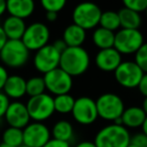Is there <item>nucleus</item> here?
Wrapping results in <instances>:
<instances>
[{"mask_svg":"<svg viewBox=\"0 0 147 147\" xmlns=\"http://www.w3.org/2000/svg\"><path fill=\"white\" fill-rule=\"evenodd\" d=\"M61 53L55 49L53 45H47L35 51L33 57V65L39 73L45 75L49 71L59 67Z\"/></svg>","mask_w":147,"mask_h":147,"instance_id":"f8f14e48","label":"nucleus"},{"mask_svg":"<svg viewBox=\"0 0 147 147\" xmlns=\"http://www.w3.org/2000/svg\"><path fill=\"white\" fill-rule=\"evenodd\" d=\"M94 45L99 49H107L114 47L115 32L99 26L94 30L92 35Z\"/></svg>","mask_w":147,"mask_h":147,"instance_id":"412c9836","label":"nucleus"},{"mask_svg":"<svg viewBox=\"0 0 147 147\" xmlns=\"http://www.w3.org/2000/svg\"><path fill=\"white\" fill-rule=\"evenodd\" d=\"M8 77L9 75L8 71H7V69L3 65H0V92H2L3 87H4Z\"/></svg>","mask_w":147,"mask_h":147,"instance_id":"473e14b6","label":"nucleus"},{"mask_svg":"<svg viewBox=\"0 0 147 147\" xmlns=\"http://www.w3.org/2000/svg\"><path fill=\"white\" fill-rule=\"evenodd\" d=\"M125 8H128L134 12H145L147 8V0H124L123 1Z\"/></svg>","mask_w":147,"mask_h":147,"instance_id":"c756f323","label":"nucleus"},{"mask_svg":"<svg viewBox=\"0 0 147 147\" xmlns=\"http://www.w3.org/2000/svg\"><path fill=\"white\" fill-rule=\"evenodd\" d=\"M0 147H11V146H9V145H7L2 142V143H0Z\"/></svg>","mask_w":147,"mask_h":147,"instance_id":"37998d69","label":"nucleus"},{"mask_svg":"<svg viewBox=\"0 0 147 147\" xmlns=\"http://www.w3.org/2000/svg\"><path fill=\"white\" fill-rule=\"evenodd\" d=\"M29 53L21 39H8L0 51V61L5 67L18 69L26 65Z\"/></svg>","mask_w":147,"mask_h":147,"instance_id":"7ed1b4c3","label":"nucleus"},{"mask_svg":"<svg viewBox=\"0 0 147 147\" xmlns=\"http://www.w3.org/2000/svg\"><path fill=\"white\" fill-rule=\"evenodd\" d=\"M10 105V100L3 92H0V120L4 118L6 111Z\"/></svg>","mask_w":147,"mask_h":147,"instance_id":"2f4dec72","label":"nucleus"},{"mask_svg":"<svg viewBox=\"0 0 147 147\" xmlns=\"http://www.w3.org/2000/svg\"><path fill=\"white\" fill-rule=\"evenodd\" d=\"M51 133L53 136L51 138L69 143L74 137L73 125L67 120H59L55 123Z\"/></svg>","mask_w":147,"mask_h":147,"instance_id":"5701e85b","label":"nucleus"},{"mask_svg":"<svg viewBox=\"0 0 147 147\" xmlns=\"http://www.w3.org/2000/svg\"><path fill=\"white\" fill-rule=\"evenodd\" d=\"M76 99L71 95L65 94L59 96L53 97V105H55V111L61 114H69L71 113L75 105Z\"/></svg>","mask_w":147,"mask_h":147,"instance_id":"393cba45","label":"nucleus"},{"mask_svg":"<svg viewBox=\"0 0 147 147\" xmlns=\"http://www.w3.org/2000/svg\"><path fill=\"white\" fill-rule=\"evenodd\" d=\"M143 75H144L143 71L134 61H122L114 71L117 83L127 89L137 88Z\"/></svg>","mask_w":147,"mask_h":147,"instance_id":"9d476101","label":"nucleus"},{"mask_svg":"<svg viewBox=\"0 0 147 147\" xmlns=\"http://www.w3.org/2000/svg\"><path fill=\"white\" fill-rule=\"evenodd\" d=\"M4 119L8 124V127H14L21 130L24 129L31 121L26 105L20 101L10 102Z\"/></svg>","mask_w":147,"mask_h":147,"instance_id":"4468645a","label":"nucleus"},{"mask_svg":"<svg viewBox=\"0 0 147 147\" xmlns=\"http://www.w3.org/2000/svg\"><path fill=\"white\" fill-rule=\"evenodd\" d=\"M43 80L45 89L55 97L69 94L73 88V77L59 67L43 75Z\"/></svg>","mask_w":147,"mask_h":147,"instance_id":"1a4fd4ad","label":"nucleus"},{"mask_svg":"<svg viewBox=\"0 0 147 147\" xmlns=\"http://www.w3.org/2000/svg\"><path fill=\"white\" fill-rule=\"evenodd\" d=\"M35 9L32 0H8L6 1V11L10 16L22 20L31 16Z\"/></svg>","mask_w":147,"mask_h":147,"instance_id":"f3484780","label":"nucleus"},{"mask_svg":"<svg viewBox=\"0 0 147 147\" xmlns=\"http://www.w3.org/2000/svg\"><path fill=\"white\" fill-rule=\"evenodd\" d=\"M6 12V1L0 0V17Z\"/></svg>","mask_w":147,"mask_h":147,"instance_id":"ea45409f","label":"nucleus"},{"mask_svg":"<svg viewBox=\"0 0 147 147\" xmlns=\"http://www.w3.org/2000/svg\"><path fill=\"white\" fill-rule=\"evenodd\" d=\"M77 123L81 125H91L98 119L96 101L88 96L79 97L75 101L73 111L71 113Z\"/></svg>","mask_w":147,"mask_h":147,"instance_id":"9b49d317","label":"nucleus"},{"mask_svg":"<svg viewBox=\"0 0 147 147\" xmlns=\"http://www.w3.org/2000/svg\"><path fill=\"white\" fill-rule=\"evenodd\" d=\"M137 88H138L139 92L146 98L147 97V74H144V75H143L142 79H141L140 83H139Z\"/></svg>","mask_w":147,"mask_h":147,"instance_id":"f704fd0d","label":"nucleus"},{"mask_svg":"<svg viewBox=\"0 0 147 147\" xmlns=\"http://www.w3.org/2000/svg\"><path fill=\"white\" fill-rule=\"evenodd\" d=\"M51 31L43 22H32L27 25L21 41L29 51H36L49 45Z\"/></svg>","mask_w":147,"mask_h":147,"instance_id":"6e6552de","label":"nucleus"},{"mask_svg":"<svg viewBox=\"0 0 147 147\" xmlns=\"http://www.w3.org/2000/svg\"><path fill=\"white\" fill-rule=\"evenodd\" d=\"M90 63V55L83 47H67L61 53L59 67L71 77H78L86 73Z\"/></svg>","mask_w":147,"mask_h":147,"instance_id":"f257e3e1","label":"nucleus"},{"mask_svg":"<svg viewBox=\"0 0 147 147\" xmlns=\"http://www.w3.org/2000/svg\"><path fill=\"white\" fill-rule=\"evenodd\" d=\"M2 92L9 100L19 101L26 95V80L19 75H11L7 79Z\"/></svg>","mask_w":147,"mask_h":147,"instance_id":"dca6fc26","label":"nucleus"},{"mask_svg":"<svg viewBox=\"0 0 147 147\" xmlns=\"http://www.w3.org/2000/svg\"><path fill=\"white\" fill-rule=\"evenodd\" d=\"M7 39H21L27 25L25 21L13 16H7L1 24Z\"/></svg>","mask_w":147,"mask_h":147,"instance_id":"a211bd4d","label":"nucleus"},{"mask_svg":"<svg viewBox=\"0 0 147 147\" xmlns=\"http://www.w3.org/2000/svg\"><path fill=\"white\" fill-rule=\"evenodd\" d=\"M146 117L141 107L132 106L125 109L121 116V120L125 128H139L143 125Z\"/></svg>","mask_w":147,"mask_h":147,"instance_id":"6ab92c4d","label":"nucleus"},{"mask_svg":"<svg viewBox=\"0 0 147 147\" xmlns=\"http://www.w3.org/2000/svg\"><path fill=\"white\" fill-rule=\"evenodd\" d=\"M101 27L105 29H108L110 31H118L119 28L121 27L120 25V19H119L118 12L112 10L104 11L102 12L100 19V23H99Z\"/></svg>","mask_w":147,"mask_h":147,"instance_id":"a878e982","label":"nucleus"},{"mask_svg":"<svg viewBox=\"0 0 147 147\" xmlns=\"http://www.w3.org/2000/svg\"><path fill=\"white\" fill-rule=\"evenodd\" d=\"M86 30L73 23L65 28L61 39L65 41L67 47H82L83 43L86 41Z\"/></svg>","mask_w":147,"mask_h":147,"instance_id":"aec40b11","label":"nucleus"},{"mask_svg":"<svg viewBox=\"0 0 147 147\" xmlns=\"http://www.w3.org/2000/svg\"><path fill=\"white\" fill-rule=\"evenodd\" d=\"M131 144L135 145L136 147H147V136L144 133H137L131 136Z\"/></svg>","mask_w":147,"mask_h":147,"instance_id":"7c9ffc66","label":"nucleus"},{"mask_svg":"<svg viewBox=\"0 0 147 147\" xmlns=\"http://www.w3.org/2000/svg\"><path fill=\"white\" fill-rule=\"evenodd\" d=\"M103 11L97 4L92 2H83L77 5L73 10L71 18L74 24L85 30L96 28L100 23Z\"/></svg>","mask_w":147,"mask_h":147,"instance_id":"20e7f679","label":"nucleus"},{"mask_svg":"<svg viewBox=\"0 0 147 147\" xmlns=\"http://www.w3.org/2000/svg\"><path fill=\"white\" fill-rule=\"evenodd\" d=\"M127 147H136V146H135V145H133V144H131V143H130V144H129Z\"/></svg>","mask_w":147,"mask_h":147,"instance_id":"c03bdc74","label":"nucleus"},{"mask_svg":"<svg viewBox=\"0 0 147 147\" xmlns=\"http://www.w3.org/2000/svg\"><path fill=\"white\" fill-rule=\"evenodd\" d=\"M144 43V37L139 29H119L115 32L114 49L121 55H132Z\"/></svg>","mask_w":147,"mask_h":147,"instance_id":"0eeeda50","label":"nucleus"},{"mask_svg":"<svg viewBox=\"0 0 147 147\" xmlns=\"http://www.w3.org/2000/svg\"><path fill=\"white\" fill-rule=\"evenodd\" d=\"M43 147H71V145H69V142H63V141L51 138Z\"/></svg>","mask_w":147,"mask_h":147,"instance_id":"72a5a7b5","label":"nucleus"},{"mask_svg":"<svg viewBox=\"0 0 147 147\" xmlns=\"http://www.w3.org/2000/svg\"><path fill=\"white\" fill-rule=\"evenodd\" d=\"M25 105L30 120H32L33 122L43 123V121L49 119L55 112L53 97L47 93L35 97H30Z\"/></svg>","mask_w":147,"mask_h":147,"instance_id":"423d86ee","label":"nucleus"},{"mask_svg":"<svg viewBox=\"0 0 147 147\" xmlns=\"http://www.w3.org/2000/svg\"><path fill=\"white\" fill-rule=\"evenodd\" d=\"M23 132V145L27 147H43L51 139L49 128L41 122H30Z\"/></svg>","mask_w":147,"mask_h":147,"instance_id":"ddd939ff","label":"nucleus"},{"mask_svg":"<svg viewBox=\"0 0 147 147\" xmlns=\"http://www.w3.org/2000/svg\"><path fill=\"white\" fill-rule=\"evenodd\" d=\"M2 142L11 147H20L23 145V132L21 129L7 127L2 134Z\"/></svg>","mask_w":147,"mask_h":147,"instance_id":"b1692460","label":"nucleus"},{"mask_svg":"<svg viewBox=\"0 0 147 147\" xmlns=\"http://www.w3.org/2000/svg\"><path fill=\"white\" fill-rule=\"evenodd\" d=\"M134 61L144 74H147V42H144L143 45L135 53Z\"/></svg>","mask_w":147,"mask_h":147,"instance_id":"c85d7f7f","label":"nucleus"},{"mask_svg":"<svg viewBox=\"0 0 147 147\" xmlns=\"http://www.w3.org/2000/svg\"><path fill=\"white\" fill-rule=\"evenodd\" d=\"M53 45L55 47V49H57L59 53H63V51H65V49H67V45H65V42L63 40V39H57V40L55 41V42L53 43Z\"/></svg>","mask_w":147,"mask_h":147,"instance_id":"c9c22d12","label":"nucleus"},{"mask_svg":"<svg viewBox=\"0 0 147 147\" xmlns=\"http://www.w3.org/2000/svg\"><path fill=\"white\" fill-rule=\"evenodd\" d=\"M121 28L124 29H139L142 23V19L139 13L134 12L128 8H122L118 11Z\"/></svg>","mask_w":147,"mask_h":147,"instance_id":"4be33fe9","label":"nucleus"},{"mask_svg":"<svg viewBox=\"0 0 147 147\" xmlns=\"http://www.w3.org/2000/svg\"><path fill=\"white\" fill-rule=\"evenodd\" d=\"M141 128H142V133H144V134L147 136V117H146V119H145L143 125L141 126Z\"/></svg>","mask_w":147,"mask_h":147,"instance_id":"79ce46f5","label":"nucleus"},{"mask_svg":"<svg viewBox=\"0 0 147 147\" xmlns=\"http://www.w3.org/2000/svg\"><path fill=\"white\" fill-rule=\"evenodd\" d=\"M40 4L47 12L57 13L63 10L67 2L65 0H42Z\"/></svg>","mask_w":147,"mask_h":147,"instance_id":"cd10ccee","label":"nucleus"},{"mask_svg":"<svg viewBox=\"0 0 147 147\" xmlns=\"http://www.w3.org/2000/svg\"><path fill=\"white\" fill-rule=\"evenodd\" d=\"M98 116L107 121H112L121 118L125 110V105L122 98L114 93H105L99 96L96 100Z\"/></svg>","mask_w":147,"mask_h":147,"instance_id":"39448f33","label":"nucleus"},{"mask_svg":"<svg viewBox=\"0 0 147 147\" xmlns=\"http://www.w3.org/2000/svg\"><path fill=\"white\" fill-rule=\"evenodd\" d=\"M75 147H97L95 145L94 141H82V142L78 143Z\"/></svg>","mask_w":147,"mask_h":147,"instance_id":"4c0bfd02","label":"nucleus"},{"mask_svg":"<svg viewBox=\"0 0 147 147\" xmlns=\"http://www.w3.org/2000/svg\"><path fill=\"white\" fill-rule=\"evenodd\" d=\"M45 17L49 21V22H53L57 19V13H55V12H47L45 14Z\"/></svg>","mask_w":147,"mask_h":147,"instance_id":"58836bf2","label":"nucleus"},{"mask_svg":"<svg viewBox=\"0 0 147 147\" xmlns=\"http://www.w3.org/2000/svg\"><path fill=\"white\" fill-rule=\"evenodd\" d=\"M7 37H6V35H5V33H4V31H3V29H2V26L0 25V51H1V49H3V47L5 45V43L7 42Z\"/></svg>","mask_w":147,"mask_h":147,"instance_id":"e433bc0d","label":"nucleus"},{"mask_svg":"<svg viewBox=\"0 0 147 147\" xmlns=\"http://www.w3.org/2000/svg\"><path fill=\"white\" fill-rule=\"evenodd\" d=\"M130 141L131 135L128 129L114 123L100 129L94 139L97 147H127Z\"/></svg>","mask_w":147,"mask_h":147,"instance_id":"f03ea898","label":"nucleus"},{"mask_svg":"<svg viewBox=\"0 0 147 147\" xmlns=\"http://www.w3.org/2000/svg\"><path fill=\"white\" fill-rule=\"evenodd\" d=\"M45 84L43 77H31L26 80V95L30 97H35L45 93Z\"/></svg>","mask_w":147,"mask_h":147,"instance_id":"bb28decb","label":"nucleus"},{"mask_svg":"<svg viewBox=\"0 0 147 147\" xmlns=\"http://www.w3.org/2000/svg\"><path fill=\"white\" fill-rule=\"evenodd\" d=\"M122 61V55L114 47L100 49L95 57V65L103 71H115Z\"/></svg>","mask_w":147,"mask_h":147,"instance_id":"2eb2a0df","label":"nucleus"},{"mask_svg":"<svg viewBox=\"0 0 147 147\" xmlns=\"http://www.w3.org/2000/svg\"><path fill=\"white\" fill-rule=\"evenodd\" d=\"M145 14H146V17H147V8H146V10H145Z\"/></svg>","mask_w":147,"mask_h":147,"instance_id":"a18cd8bd","label":"nucleus"},{"mask_svg":"<svg viewBox=\"0 0 147 147\" xmlns=\"http://www.w3.org/2000/svg\"><path fill=\"white\" fill-rule=\"evenodd\" d=\"M20 147H27V146H25V145H22V146H20Z\"/></svg>","mask_w":147,"mask_h":147,"instance_id":"49530a36","label":"nucleus"},{"mask_svg":"<svg viewBox=\"0 0 147 147\" xmlns=\"http://www.w3.org/2000/svg\"><path fill=\"white\" fill-rule=\"evenodd\" d=\"M142 110L144 111V113L146 114V116H147V97L146 98H144V100H143V103H142Z\"/></svg>","mask_w":147,"mask_h":147,"instance_id":"a19ab883","label":"nucleus"}]
</instances>
